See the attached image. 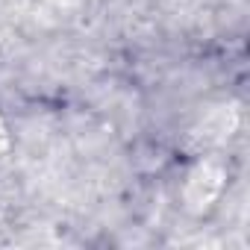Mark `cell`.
I'll list each match as a JSON object with an SVG mask.
<instances>
[{
	"mask_svg": "<svg viewBox=\"0 0 250 250\" xmlns=\"http://www.w3.org/2000/svg\"><path fill=\"white\" fill-rule=\"evenodd\" d=\"M3 130H6V127H3V118H0V136H3Z\"/></svg>",
	"mask_w": 250,
	"mask_h": 250,
	"instance_id": "6da1fadb",
	"label": "cell"
}]
</instances>
